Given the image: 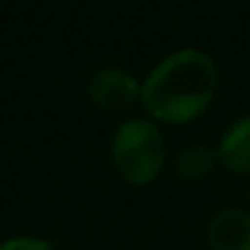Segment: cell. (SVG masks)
I'll list each match as a JSON object with an SVG mask.
<instances>
[{"mask_svg":"<svg viewBox=\"0 0 250 250\" xmlns=\"http://www.w3.org/2000/svg\"><path fill=\"white\" fill-rule=\"evenodd\" d=\"M212 250H250V212L242 207H223L205 226Z\"/></svg>","mask_w":250,"mask_h":250,"instance_id":"4","label":"cell"},{"mask_svg":"<svg viewBox=\"0 0 250 250\" xmlns=\"http://www.w3.org/2000/svg\"><path fill=\"white\" fill-rule=\"evenodd\" d=\"M218 164V153L215 148L205 146V143H194L178 151L175 156V172L183 180H202L215 169Z\"/></svg>","mask_w":250,"mask_h":250,"instance_id":"6","label":"cell"},{"mask_svg":"<svg viewBox=\"0 0 250 250\" xmlns=\"http://www.w3.org/2000/svg\"><path fill=\"white\" fill-rule=\"evenodd\" d=\"M0 250H54V248L38 237H11L6 242H0Z\"/></svg>","mask_w":250,"mask_h":250,"instance_id":"7","label":"cell"},{"mask_svg":"<svg viewBox=\"0 0 250 250\" xmlns=\"http://www.w3.org/2000/svg\"><path fill=\"white\" fill-rule=\"evenodd\" d=\"M86 94L100 110L119 113L129 110L143 97V81H137L124 67H103L89 78Z\"/></svg>","mask_w":250,"mask_h":250,"instance_id":"3","label":"cell"},{"mask_svg":"<svg viewBox=\"0 0 250 250\" xmlns=\"http://www.w3.org/2000/svg\"><path fill=\"white\" fill-rule=\"evenodd\" d=\"M248 202H250V191H248Z\"/></svg>","mask_w":250,"mask_h":250,"instance_id":"8","label":"cell"},{"mask_svg":"<svg viewBox=\"0 0 250 250\" xmlns=\"http://www.w3.org/2000/svg\"><path fill=\"white\" fill-rule=\"evenodd\" d=\"M110 162L124 183H153L167 162V140L156 126V121L143 119V116L121 121L110 140Z\"/></svg>","mask_w":250,"mask_h":250,"instance_id":"2","label":"cell"},{"mask_svg":"<svg viewBox=\"0 0 250 250\" xmlns=\"http://www.w3.org/2000/svg\"><path fill=\"white\" fill-rule=\"evenodd\" d=\"M218 164L229 172H250V113L229 124L215 146Z\"/></svg>","mask_w":250,"mask_h":250,"instance_id":"5","label":"cell"},{"mask_svg":"<svg viewBox=\"0 0 250 250\" xmlns=\"http://www.w3.org/2000/svg\"><path fill=\"white\" fill-rule=\"evenodd\" d=\"M221 89V70L207 51L178 49L167 54L143 81V108L162 124L199 119Z\"/></svg>","mask_w":250,"mask_h":250,"instance_id":"1","label":"cell"}]
</instances>
